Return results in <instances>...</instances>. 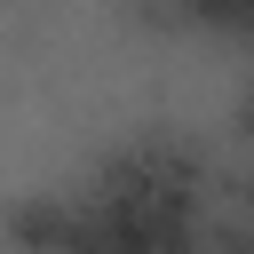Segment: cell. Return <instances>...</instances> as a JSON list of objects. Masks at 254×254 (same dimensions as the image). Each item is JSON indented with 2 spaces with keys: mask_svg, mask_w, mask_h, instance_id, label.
Here are the masks:
<instances>
[{
  "mask_svg": "<svg viewBox=\"0 0 254 254\" xmlns=\"http://www.w3.org/2000/svg\"><path fill=\"white\" fill-rule=\"evenodd\" d=\"M206 214V159L175 135H135L87 183L16 206L32 254H190Z\"/></svg>",
  "mask_w": 254,
  "mask_h": 254,
  "instance_id": "cell-1",
  "label": "cell"
}]
</instances>
